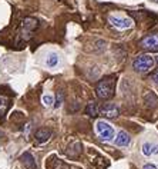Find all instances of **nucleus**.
Segmentation results:
<instances>
[{
    "instance_id": "15",
    "label": "nucleus",
    "mask_w": 158,
    "mask_h": 169,
    "mask_svg": "<svg viewBox=\"0 0 158 169\" xmlns=\"http://www.w3.org/2000/svg\"><path fill=\"white\" fill-rule=\"evenodd\" d=\"M54 102H56V105H54L56 108H60V106H61V103H63V92H61V90L57 92V98H56Z\"/></svg>"
},
{
    "instance_id": "17",
    "label": "nucleus",
    "mask_w": 158,
    "mask_h": 169,
    "mask_svg": "<svg viewBox=\"0 0 158 169\" xmlns=\"http://www.w3.org/2000/svg\"><path fill=\"white\" fill-rule=\"evenodd\" d=\"M143 169H158L155 165H153V164H145L144 166H143Z\"/></svg>"
},
{
    "instance_id": "16",
    "label": "nucleus",
    "mask_w": 158,
    "mask_h": 169,
    "mask_svg": "<svg viewBox=\"0 0 158 169\" xmlns=\"http://www.w3.org/2000/svg\"><path fill=\"white\" fill-rule=\"evenodd\" d=\"M6 108V99L0 96V112H3Z\"/></svg>"
},
{
    "instance_id": "9",
    "label": "nucleus",
    "mask_w": 158,
    "mask_h": 169,
    "mask_svg": "<svg viewBox=\"0 0 158 169\" xmlns=\"http://www.w3.org/2000/svg\"><path fill=\"white\" fill-rule=\"evenodd\" d=\"M143 153L145 156H153L158 153V145H154V143H150V142H145L143 145Z\"/></svg>"
},
{
    "instance_id": "6",
    "label": "nucleus",
    "mask_w": 158,
    "mask_h": 169,
    "mask_svg": "<svg viewBox=\"0 0 158 169\" xmlns=\"http://www.w3.org/2000/svg\"><path fill=\"white\" fill-rule=\"evenodd\" d=\"M101 113L104 115V116L110 117V119H114V117H117L118 115H120V109L117 108L114 103H107V105L103 106Z\"/></svg>"
},
{
    "instance_id": "12",
    "label": "nucleus",
    "mask_w": 158,
    "mask_h": 169,
    "mask_svg": "<svg viewBox=\"0 0 158 169\" xmlns=\"http://www.w3.org/2000/svg\"><path fill=\"white\" fill-rule=\"evenodd\" d=\"M98 112H100V109H98L97 105L94 103V102H90L89 106H87V113H89L91 117H94L98 115Z\"/></svg>"
},
{
    "instance_id": "20",
    "label": "nucleus",
    "mask_w": 158,
    "mask_h": 169,
    "mask_svg": "<svg viewBox=\"0 0 158 169\" xmlns=\"http://www.w3.org/2000/svg\"><path fill=\"white\" fill-rule=\"evenodd\" d=\"M157 62H158V56H157Z\"/></svg>"
},
{
    "instance_id": "1",
    "label": "nucleus",
    "mask_w": 158,
    "mask_h": 169,
    "mask_svg": "<svg viewBox=\"0 0 158 169\" xmlns=\"http://www.w3.org/2000/svg\"><path fill=\"white\" fill-rule=\"evenodd\" d=\"M155 65V60L151 55H140L133 62V67L137 73H148Z\"/></svg>"
},
{
    "instance_id": "19",
    "label": "nucleus",
    "mask_w": 158,
    "mask_h": 169,
    "mask_svg": "<svg viewBox=\"0 0 158 169\" xmlns=\"http://www.w3.org/2000/svg\"><path fill=\"white\" fill-rule=\"evenodd\" d=\"M153 2H155V3H158V0H153Z\"/></svg>"
},
{
    "instance_id": "8",
    "label": "nucleus",
    "mask_w": 158,
    "mask_h": 169,
    "mask_svg": "<svg viewBox=\"0 0 158 169\" xmlns=\"http://www.w3.org/2000/svg\"><path fill=\"white\" fill-rule=\"evenodd\" d=\"M22 160H23V164L26 165L27 169H37V164H36V160H34L30 152H24L22 155Z\"/></svg>"
},
{
    "instance_id": "14",
    "label": "nucleus",
    "mask_w": 158,
    "mask_h": 169,
    "mask_svg": "<svg viewBox=\"0 0 158 169\" xmlns=\"http://www.w3.org/2000/svg\"><path fill=\"white\" fill-rule=\"evenodd\" d=\"M36 26H37V23H36V20L34 19H26L24 20V27L26 29H30V30H32V29H34Z\"/></svg>"
},
{
    "instance_id": "5",
    "label": "nucleus",
    "mask_w": 158,
    "mask_h": 169,
    "mask_svg": "<svg viewBox=\"0 0 158 169\" xmlns=\"http://www.w3.org/2000/svg\"><path fill=\"white\" fill-rule=\"evenodd\" d=\"M141 47L145 50H151V52H157L158 50V33L150 34L147 38L141 40Z\"/></svg>"
},
{
    "instance_id": "7",
    "label": "nucleus",
    "mask_w": 158,
    "mask_h": 169,
    "mask_svg": "<svg viewBox=\"0 0 158 169\" xmlns=\"http://www.w3.org/2000/svg\"><path fill=\"white\" fill-rule=\"evenodd\" d=\"M130 141H131V138L126 131H120L117 133V136H114V143H116L117 146H120V148L127 146L130 143Z\"/></svg>"
},
{
    "instance_id": "2",
    "label": "nucleus",
    "mask_w": 158,
    "mask_h": 169,
    "mask_svg": "<svg viewBox=\"0 0 158 169\" xmlns=\"http://www.w3.org/2000/svg\"><path fill=\"white\" fill-rule=\"evenodd\" d=\"M114 88H116V82L114 79H103L97 86V96L100 99H108L114 93Z\"/></svg>"
},
{
    "instance_id": "3",
    "label": "nucleus",
    "mask_w": 158,
    "mask_h": 169,
    "mask_svg": "<svg viewBox=\"0 0 158 169\" xmlns=\"http://www.w3.org/2000/svg\"><path fill=\"white\" fill-rule=\"evenodd\" d=\"M96 131H97L98 136L103 138L104 141H113L114 139V128L106 120H98L96 123Z\"/></svg>"
},
{
    "instance_id": "18",
    "label": "nucleus",
    "mask_w": 158,
    "mask_h": 169,
    "mask_svg": "<svg viewBox=\"0 0 158 169\" xmlns=\"http://www.w3.org/2000/svg\"><path fill=\"white\" fill-rule=\"evenodd\" d=\"M153 80H154V82H155V83L158 84V72H157V73H155V75L153 76Z\"/></svg>"
},
{
    "instance_id": "11",
    "label": "nucleus",
    "mask_w": 158,
    "mask_h": 169,
    "mask_svg": "<svg viewBox=\"0 0 158 169\" xmlns=\"http://www.w3.org/2000/svg\"><path fill=\"white\" fill-rule=\"evenodd\" d=\"M57 65H59V56H57L56 53H49L46 57V66L50 67V69H53V67H56Z\"/></svg>"
},
{
    "instance_id": "13",
    "label": "nucleus",
    "mask_w": 158,
    "mask_h": 169,
    "mask_svg": "<svg viewBox=\"0 0 158 169\" xmlns=\"http://www.w3.org/2000/svg\"><path fill=\"white\" fill-rule=\"evenodd\" d=\"M43 103H44V106H51L54 103V98L51 95H43Z\"/></svg>"
},
{
    "instance_id": "4",
    "label": "nucleus",
    "mask_w": 158,
    "mask_h": 169,
    "mask_svg": "<svg viewBox=\"0 0 158 169\" xmlns=\"http://www.w3.org/2000/svg\"><path fill=\"white\" fill-rule=\"evenodd\" d=\"M110 24L113 27L120 29V30H124V29H130L133 26V20L128 19V17H117V16H110L108 19Z\"/></svg>"
},
{
    "instance_id": "10",
    "label": "nucleus",
    "mask_w": 158,
    "mask_h": 169,
    "mask_svg": "<svg viewBox=\"0 0 158 169\" xmlns=\"http://www.w3.org/2000/svg\"><path fill=\"white\" fill-rule=\"evenodd\" d=\"M50 136H51V131L50 129H46V128H42V129H39V131L36 132V139H37L39 142H42V143L49 141Z\"/></svg>"
}]
</instances>
